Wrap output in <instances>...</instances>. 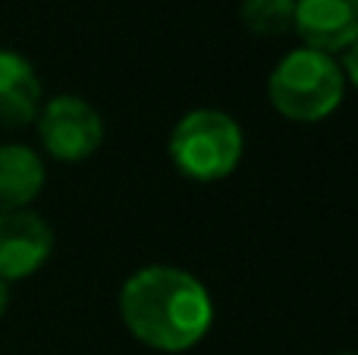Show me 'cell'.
I'll list each match as a JSON object with an SVG mask.
<instances>
[{"label": "cell", "instance_id": "cell-1", "mask_svg": "<svg viewBox=\"0 0 358 355\" xmlns=\"http://www.w3.org/2000/svg\"><path fill=\"white\" fill-rule=\"evenodd\" d=\"M120 318L148 349L185 352L208 337L214 302L195 274L170 264H151L123 283Z\"/></svg>", "mask_w": 358, "mask_h": 355}, {"label": "cell", "instance_id": "cell-2", "mask_svg": "<svg viewBox=\"0 0 358 355\" xmlns=\"http://www.w3.org/2000/svg\"><path fill=\"white\" fill-rule=\"evenodd\" d=\"M267 94L280 117L292 123H321L343 104L346 75L330 54L296 48L273 66Z\"/></svg>", "mask_w": 358, "mask_h": 355}, {"label": "cell", "instance_id": "cell-3", "mask_svg": "<svg viewBox=\"0 0 358 355\" xmlns=\"http://www.w3.org/2000/svg\"><path fill=\"white\" fill-rule=\"evenodd\" d=\"M170 161L185 180L217 182L229 176L242 161L245 138L229 113L223 110H189L170 132Z\"/></svg>", "mask_w": 358, "mask_h": 355}, {"label": "cell", "instance_id": "cell-4", "mask_svg": "<svg viewBox=\"0 0 358 355\" xmlns=\"http://www.w3.org/2000/svg\"><path fill=\"white\" fill-rule=\"evenodd\" d=\"M38 138L54 161H88L104 142V119L79 94H57L38 110Z\"/></svg>", "mask_w": 358, "mask_h": 355}, {"label": "cell", "instance_id": "cell-5", "mask_svg": "<svg viewBox=\"0 0 358 355\" xmlns=\"http://www.w3.org/2000/svg\"><path fill=\"white\" fill-rule=\"evenodd\" d=\"M54 252V230L41 214L6 211L0 214V280L16 283L38 274Z\"/></svg>", "mask_w": 358, "mask_h": 355}, {"label": "cell", "instance_id": "cell-6", "mask_svg": "<svg viewBox=\"0 0 358 355\" xmlns=\"http://www.w3.org/2000/svg\"><path fill=\"white\" fill-rule=\"evenodd\" d=\"M292 29L305 48L334 57L358 38V0H296Z\"/></svg>", "mask_w": 358, "mask_h": 355}, {"label": "cell", "instance_id": "cell-7", "mask_svg": "<svg viewBox=\"0 0 358 355\" xmlns=\"http://www.w3.org/2000/svg\"><path fill=\"white\" fill-rule=\"evenodd\" d=\"M44 104L41 79L22 54L0 48V129H25Z\"/></svg>", "mask_w": 358, "mask_h": 355}, {"label": "cell", "instance_id": "cell-8", "mask_svg": "<svg viewBox=\"0 0 358 355\" xmlns=\"http://www.w3.org/2000/svg\"><path fill=\"white\" fill-rule=\"evenodd\" d=\"M44 161L29 145H0V214L22 211L44 189Z\"/></svg>", "mask_w": 358, "mask_h": 355}, {"label": "cell", "instance_id": "cell-9", "mask_svg": "<svg viewBox=\"0 0 358 355\" xmlns=\"http://www.w3.org/2000/svg\"><path fill=\"white\" fill-rule=\"evenodd\" d=\"M239 19L252 35L280 38L292 31L296 22V0H242Z\"/></svg>", "mask_w": 358, "mask_h": 355}, {"label": "cell", "instance_id": "cell-10", "mask_svg": "<svg viewBox=\"0 0 358 355\" xmlns=\"http://www.w3.org/2000/svg\"><path fill=\"white\" fill-rule=\"evenodd\" d=\"M343 75H346V82H352L358 88V38L343 50Z\"/></svg>", "mask_w": 358, "mask_h": 355}, {"label": "cell", "instance_id": "cell-11", "mask_svg": "<svg viewBox=\"0 0 358 355\" xmlns=\"http://www.w3.org/2000/svg\"><path fill=\"white\" fill-rule=\"evenodd\" d=\"M6 308H10V283L0 280V318L6 314Z\"/></svg>", "mask_w": 358, "mask_h": 355}, {"label": "cell", "instance_id": "cell-12", "mask_svg": "<svg viewBox=\"0 0 358 355\" xmlns=\"http://www.w3.org/2000/svg\"><path fill=\"white\" fill-rule=\"evenodd\" d=\"M336 355H355V352H336Z\"/></svg>", "mask_w": 358, "mask_h": 355}]
</instances>
